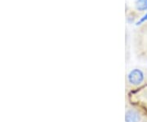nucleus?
I'll return each mask as SVG.
<instances>
[{
    "instance_id": "nucleus-1",
    "label": "nucleus",
    "mask_w": 147,
    "mask_h": 122,
    "mask_svg": "<svg viewBox=\"0 0 147 122\" xmlns=\"http://www.w3.org/2000/svg\"><path fill=\"white\" fill-rule=\"evenodd\" d=\"M132 43L137 58L147 62V21L134 30Z\"/></svg>"
},
{
    "instance_id": "nucleus-2",
    "label": "nucleus",
    "mask_w": 147,
    "mask_h": 122,
    "mask_svg": "<svg viewBox=\"0 0 147 122\" xmlns=\"http://www.w3.org/2000/svg\"><path fill=\"white\" fill-rule=\"evenodd\" d=\"M127 102L136 106L147 117V80L137 89L127 91Z\"/></svg>"
},
{
    "instance_id": "nucleus-3",
    "label": "nucleus",
    "mask_w": 147,
    "mask_h": 122,
    "mask_svg": "<svg viewBox=\"0 0 147 122\" xmlns=\"http://www.w3.org/2000/svg\"><path fill=\"white\" fill-rule=\"evenodd\" d=\"M147 80V69L136 67L130 70L126 75V91L133 90L142 86Z\"/></svg>"
},
{
    "instance_id": "nucleus-4",
    "label": "nucleus",
    "mask_w": 147,
    "mask_h": 122,
    "mask_svg": "<svg viewBox=\"0 0 147 122\" xmlns=\"http://www.w3.org/2000/svg\"><path fill=\"white\" fill-rule=\"evenodd\" d=\"M125 122H147V117L136 106L126 102Z\"/></svg>"
},
{
    "instance_id": "nucleus-5",
    "label": "nucleus",
    "mask_w": 147,
    "mask_h": 122,
    "mask_svg": "<svg viewBox=\"0 0 147 122\" xmlns=\"http://www.w3.org/2000/svg\"><path fill=\"white\" fill-rule=\"evenodd\" d=\"M125 14H126V21L128 24H131L136 22L138 20V18H140V16L142 15V12H140L136 9H132L128 6H127Z\"/></svg>"
}]
</instances>
